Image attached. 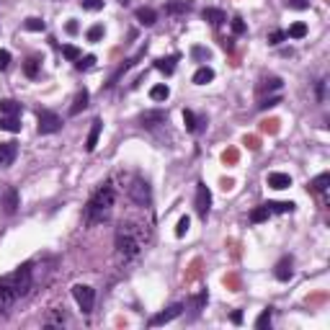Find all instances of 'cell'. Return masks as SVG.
I'll use <instances>...</instances> for the list:
<instances>
[{"label":"cell","mask_w":330,"mask_h":330,"mask_svg":"<svg viewBox=\"0 0 330 330\" xmlns=\"http://www.w3.org/2000/svg\"><path fill=\"white\" fill-rule=\"evenodd\" d=\"M266 183H268L271 188L281 191V188H289V186H292V176H289V173H268Z\"/></svg>","instance_id":"4fadbf2b"},{"label":"cell","mask_w":330,"mask_h":330,"mask_svg":"<svg viewBox=\"0 0 330 330\" xmlns=\"http://www.w3.org/2000/svg\"><path fill=\"white\" fill-rule=\"evenodd\" d=\"M16 155H18V147H16V142H0V165H3V168L13 165Z\"/></svg>","instance_id":"8fae6325"},{"label":"cell","mask_w":330,"mask_h":330,"mask_svg":"<svg viewBox=\"0 0 330 330\" xmlns=\"http://www.w3.org/2000/svg\"><path fill=\"white\" fill-rule=\"evenodd\" d=\"M134 16H137V21H140L142 26H152L155 21H157V13H155L152 8H137V13H134Z\"/></svg>","instance_id":"603a6c76"},{"label":"cell","mask_w":330,"mask_h":330,"mask_svg":"<svg viewBox=\"0 0 330 330\" xmlns=\"http://www.w3.org/2000/svg\"><path fill=\"white\" fill-rule=\"evenodd\" d=\"M232 323L240 325V323H243V312H232Z\"/></svg>","instance_id":"c3c4849f"},{"label":"cell","mask_w":330,"mask_h":330,"mask_svg":"<svg viewBox=\"0 0 330 330\" xmlns=\"http://www.w3.org/2000/svg\"><path fill=\"white\" fill-rule=\"evenodd\" d=\"M62 54L67 57V60H73V62H75V60H80V57H83V54H80V49H77V47H73V44H65V47H62Z\"/></svg>","instance_id":"d6a6232c"},{"label":"cell","mask_w":330,"mask_h":330,"mask_svg":"<svg viewBox=\"0 0 330 330\" xmlns=\"http://www.w3.org/2000/svg\"><path fill=\"white\" fill-rule=\"evenodd\" d=\"M140 248H142V243H140V237L134 235L132 224H121L119 232H116V253L124 260H129L140 253Z\"/></svg>","instance_id":"7a4b0ae2"},{"label":"cell","mask_w":330,"mask_h":330,"mask_svg":"<svg viewBox=\"0 0 330 330\" xmlns=\"http://www.w3.org/2000/svg\"><path fill=\"white\" fill-rule=\"evenodd\" d=\"M212 80H214V70H212V67H207V65L199 67V70L193 73V83H196V85H207Z\"/></svg>","instance_id":"7402d4cb"},{"label":"cell","mask_w":330,"mask_h":330,"mask_svg":"<svg viewBox=\"0 0 330 330\" xmlns=\"http://www.w3.org/2000/svg\"><path fill=\"white\" fill-rule=\"evenodd\" d=\"M16 294L13 292H10L8 287H5V284H0V315H5L8 310H10V307H13L16 304Z\"/></svg>","instance_id":"5bb4252c"},{"label":"cell","mask_w":330,"mask_h":330,"mask_svg":"<svg viewBox=\"0 0 330 330\" xmlns=\"http://www.w3.org/2000/svg\"><path fill=\"white\" fill-rule=\"evenodd\" d=\"M289 39H304L307 37V24H302V21H297V24H292L289 31H287Z\"/></svg>","instance_id":"83f0119b"},{"label":"cell","mask_w":330,"mask_h":330,"mask_svg":"<svg viewBox=\"0 0 330 330\" xmlns=\"http://www.w3.org/2000/svg\"><path fill=\"white\" fill-rule=\"evenodd\" d=\"M181 312H183V304H181V302H178V304H170L168 310H163V312H157V315L150 317V325H152V328L165 325V323H170V320H176Z\"/></svg>","instance_id":"ba28073f"},{"label":"cell","mask_w":330,"mask_h":330,"mask_svg":"<svg viewBox=\"0 0 330 330\" xmlns=\"http://www.w3.org/2000/svg\"><path fill=\"white\" fill-rule=\"evenodd\" d=\"M0 129L3 132H21V121H18V116H0Z\"/></svg>","instance_id":"d4e9b609"},{"label":"cell","mask_w":330,"mask_h":330,"mask_svg":"<svg viewBox=\"0 0 330 330\" xmlns=\"http://www.w3.org/2000/svg\"><path fill=\"white\" fill-rule=\"evenodd\" d=\"M183 124H186L188 132H199V129H201L199 121H196V116H193V111H183Z\"/></svg>","instance_id":"1f68e13d"},{"label":"cell","mask_w":330,"mask_h":330,"mask_svg":"<svg viewBox=\"0 0 330 330\" xmlns=\"http://www.w3.org/2000/svg\"><path fill=\"white\" fill-rule=\"evenodd\" d=\"M323 93H325V80L317 83V98H320V101H323Z\"/></svg>","instance_id":"7dc6e473"},{"label":"cell","mask_w":330,"mask_h":330,"mask_svg":"<svg viewBox=\"0 0 330 330\" xmlns=\"http://www.w3.org/2000/svg\"><path fill=\"white\" fill-rule=\"evenodd\" d=\"M101 129H104V121H101V119H93V124H90V132H88V140H85V150H88V152L96 150L98 137H101Z\"/></svg>","instance_id":"7c38bea8"},{"label":"cell","mask_w":330,"mask_h":330,"mask_svg":"<svg viewBox=\"0 0 330 330\" xmlns=\"http://www.w3.org/2000/svg\"><path fill=\"white\" fill-rule=\"evenodd\" d=\"M3 207H5V212L8 214H13L16 209H18V191L10 186L8 191H5V196H3Z\"/></svg>","instance_id":"44dd1931"},{"label":"cell","mask_w":330,"mask_h":330,"mask_svg":"<svg viewBox=\"0 0 330 330\" xmlns=\"http://www.w3.org/2000/svg\"><path fill=\"white\" fill-rule=\"evenodd\" d=\"M24 73H26L29 77H37V75H39V60H37V57H29V60H26Z\"/></svg>","instance_id":"4dcf8cb0"},{"label":"cell","mask_w":330,"mask_h":330,"mask_svg":"<svg viewBox=\"0 0 330 330\" xmlns=\"http://www.w3.org/2000/svg\"><path fill=\"white\" fill-rule=\"evenodd\" d=\"M129 196L137 201L140 207H150L152 196H150V186H147V181L134 178V181H132V186H129Z\"/></svg>","instance_id":"52a82bcc"},{"label":"cell","mask_w":330,"mask_h":330,"mask_svg":"<svg viewBox=\"0 0 330 330\" xmlns=\"http://www.w3.org/2000/svg\"><path fill=\"white\" fill-rule=\"evenodd\" d=\"M176 62H178V54H170V57H160V60L155 62V67L160 73H165V75H173L176 73Z\"/></svg>","instance_id":"ffe728a7"},{"label":"cell","mask_w":330,"mask_h":330,"mask_svg":"<svg viewBox=\"0 0 330 330\" xmlns=\"http://www.w3.org/2000/svg\"><path fill=\"white\" fill-rule=\"evenodd\" d=\"M271 217V212H268V207H266V204H260V207H256L253 212H250V222H266Z\"/></svg>","instance_id":"4316f807"},{"label":"cell","mask_w":330,"mask_h":330,"mask_svg":"<svg viewBox=\"0 0 330 330\" xmlns=\"http://www.w3.org/2000/svg\"><path fill=\"white\" fill-rule=\"evenodd\" d=\"M204 304H207V292H201V294H196V297H193V312H199Z\"/></svg>","instance_id":"7bdbcfd3"},{"label":"cell","mask_w":330,"mask_h":330,"mask_svg":"<svg viewBox=\"0 0 330 330\" xmlns=\"http://www.w3.org/2000/svg\"><path fill=\"white\" fill-rule=\"evenodd\" d=\"M39 134H54L62 129V119L54 111H39V124H37Z\"/></svg>","instance_id":"8992f818"},{"label":"cell","mask_w":330,"mask_h":330,"mask_svg":"<svg viewBox=\"0 0 330 330\" xmlns=\"http://www.w3.org/2000/svg\"><path fill=\"white\" fill-rule=\"evenodd\" d=\"M289 8H294V10H304V8H307V0H289Z\"/></svg>","instance_id":"bcb514c9"},{"label":"cell","mask_w":330,"mask_h":330,"mask_svg":"<svg viewBox=\"0 0 330 330\" xmlns=\"http://www.w3.org/2000/svg\"><path fill=\"white\" fill-rule=\"evenodd\" d=\"M193 8L191 0H170V3L165 5V13L170 16H178V13H188V10Z\"/></svg>","instance_id":"2e32d148"},{"label":"cell","mask_w":330,"mask_h":330,"mask_svg":"<svg viewBox=\"0 0 330 330\" xmlns=\"http://www.w3.org/2000/svg\"><path fill=\"white\" fill-rule=\"evenodd\" d=\"M83 8L85 10H101L104 8V0H83Z\"/></svg>","instance_id":"ee69618b"},{"label":"cell","mask_w":330,"mask_h":330,"mask_svg":"<svg viewBox=\"0 0 330 330\" xmlns=\"http://www.w3.org/2000/svg\"><path fill=\"white\" fill-rule=\"evenodd\" d=\"M10 65V52L8 49H0V70H5Z\"/></svg>","instance_id":"f6af8a7d"},{"label":"cell","mask_w":330,"mask_h":330,"mask_svg":"<svg viewBox=\"0 0 330 330\" xmlns=\"http://www.w3.org/2000/svg\"><path fill=\"white\" fill-rule=\"evenodd\" d=\"M328 186H330V173H320V176H317L312 183H310V191H315V193H325Z\"/></svg>","instance_id":"cb8c5ba5"},{"label":"cell","mask_w":330,"mask_h":330,"mask_svg":"<svg viewBox=\"0 0 330 330\" xmlns=\"http://www.w3.org/2000/svg\"><path fill=\"white\" fill-rule=\"evenodd\" d=\"M284 39H287V31H271V34H268V44H271V47L281 44Z\"/></svg>","instance_id":"ab89813d"},{"label":"cell","mask_w":330,"mask_h":330,"mask_svg":"<svg viewBox=\"0 0 330 330\" xmlns=\"http://www.w3.org/2000/svg\"><path fill=\"white\" fill-rule=\"evenodd\" d=\"M191 57H193V60H209L212 52H209L207 47H193V49H191Z\"/></svg>","instance_id":"f35d334b"},{"label":"cell","mask_w":330,"mask_h":330,"mask_svg":"<svg viewBox=\"0 0 330 330\" xmlns=\"http://www.w3.org/2000/svg\"><path fill=\"white\" fill-rule=\"evenodd\" d=\"M104 39V26L96 24V26H90L88 29V41H101Z\"/></svg>","instance_id":"836d02e7"},{"label":"cell","mask_w":330,"mask_h":330,"mask_svg":"<svg viewBox=\"0 0 330 330\" xmlns=\"http://www.w3.org/2000/svg\"><path fill=\"white\" fill-rule=\"evenodd\" d=\"M29 31H44V21L41 18H26V24H24Z\"/></svg>","instance_id":"b9f144b4"},{"label":"cell","mask_w":330,"mask_h":330,"mask_svg":"<svg viewBox=\"0 0 330 330\" xmlns=\"http://www.w3.org/2000/svg\"><path fill=\"white\" fill-rule=\"evenodd\" d=\"M188 227H191V220H188V217H181V220H178V227H176V235L183 237V235L188 232Z\"/></svg>","instance_id":"60d3db41"},{"label":"cell","mask_w":330,"mask_h":330,"mask_svg":"<svg viewBox=\"0 0 330 330\" xmlns=\"http://www.w3.org/2000/svg\"><path fill=\"white\" fill-rule=\"evenodd\" d=\"M279 88H281V77L271 75V77H263L256 90H258V96H266V93H271V90H279Z\"/></svg>","instance_id":"9a60e30c"},{"label":"cell","mask_w":330,"mask_h":330,"mask_svg":"<svg viewBox=\"0 0 330 330\" xmlns=\"http://www.w3.org/2000/svg\"><path fill=\"white\" fill-rule=\"evenodd\" d=\"M67 34H77V24H75V21H70V24H67Z\"/></svg>","instance_id":"681fc988"},{"label":"cell","mask_w":330,"mask_h":330,"mask_svg":"<svg viewBox=\"0 0 330 330\" xmlns=\"http://www.w3.org/2000/svg\"><path fill=\"white\" fill-rule=\"evenodd\" d=\"M276 104H281V98H279V96H268V98H260V104H258V109H260V111H266V109H271V106H276Z\"/></svg>","instance_id":"74e56055"},{"label":"cell","mask_w":330,"mask_h":330,"mask_svg":"<svg viewBox=\"0 0 330 330\" xmlns=\"http://www.w3.org/2000/svg\"><path fill=\"white\" fill-rule=\"evenodd\" d=\"M274 276H276L279 281H289V279L294 276V260H292L289 256H284V258L279 260V263H276Z\"/></svg>","instance_id":"30bf717a"},{"label":"cell","mask_w":330,"mask_h":330,"mask_svg":"<svg viewBox=\"0 0 330 330\" xmlns=\"http://www.w3.org/2000/svg\"><path fill=\"white\" fill-rule=\"evenodd\" d=\"M193 207H196V214L201 220H207V214L212 209V191L207 183H196V201H193Z\"/></svg>","instance_id":"5b68a950"},{"label":"cell","mask_w":330,"mask_h":330,"mask_svg":"<svg viewBox=\"0 0 330 330\" xmlns=\"http://www.w3.org/2000/svg\"><path fill=\"white\" fill-rule=\"evenodd\" d=\"M140 121H142V127L155 129V127H160V124L168 121V113L163 109H152V111H145L142 116H140Z\"/></svg>","instance_id":"9c48e42d"},{"label":"cell","mask_w":330,"mask_h":330,"mask_svg":"<svg viewBox=\"0 0 330 330\" xmlns=\"http://www.w3.org/2000/svg\"><path fill=\"white\" fill-rule=\"evenodd\" d=\"M271 325V310H263L258 315V320H256V328L258 330H263V328H268Z\"/></svg>","instance_id":"e575fe53"},{"label":"cell","mask_w":330,"mask_h":330,"mask_svg":"<svg viewBox=\"0 0 330 330\" xmlns=\"http://www.w3.org/2000/svg\"><path fill=\"white\" fill-rule=\"evenodd\" d=\"M168 96H170V88L168 85H152L150 88V98L152 101H168Z\"/></svg>","instance_id":"f1b7e54d"},{"label":"cell","mask_w":330,"mask_h":330,"mask_svg":"<svg viewBox=\"0 0 330 330\" xmlns=\"http://www.w3.org/2000/svg\"><path fill=\"white\" fill-rule=\"evenodd\" d=\"M75 67H77V70H93V67H96V57L93 54H85V57H80V60H75Z\"/></svg>","instance_id":"f546056e"},{"label":"cell","mask_w":330,"mask_h":330,"mask_svg":"<svg viewBox=\"0 0 330 330\" xmlns=\"http://www.w3.org/2000/svg\"><path fill=\"white\" fill-rule=\"evenodd\" d=\"M204 21H209V24H214V26H220V24H224L227 21V13L224 10H220V8H204Z\"/></svg>","instance_id":"d6986e66"},{"label":"cell","mask_w":330,"mask_h":330,"mask_svg":"<svg viewBox=\"0 0 330 330\" xmlns=\"http://www.w3.org/2000/svg\"><path fill=\"white\" fill-rule=\"evenodd\" d=\"M113 209V188L106 183L101 186L93 196H90L88 207H85V222L88 224H101L109 220V214Z\"/></svg>","instance_id":"6da1fadb"},{"label":"cell","mask_w":330,"mask_h":330,"mask_svg":"<svg viewBox=\"0 0 330 330\" xmlns=\"http://www.w3.org/2000/svg\"><path fill=\"white\" fill-rule=\"evenodd\" d=\"M230 24H232V31L237 34V37H243V34L248 31V26H245V21H243L240 16H235V18L230 21Z\"/></svg>","instance_id":"d590c367"},{"label":"cell","mask_w":330,"mask_h":330,"mask_svg":"<svg viewBox=\"0 0 330 330\" xmlns=\"http://www.w3.org/2000/svg\"><path fill=\"white\" fill-rule=\"evenodd\" d=\"M88 90L83 88V90H77L75 93V98H73V106H70V116H77V113H80L85 106H88Z\"/></svg>","instance_id":"e0dca14e"},{"label":"cell","mask_w":330,"mask_h":330,"mask_svg":"<svg viewBox=\"0 0 330 330\" xmlns=\"http://www.w3.org/2000/svg\"><path fill=\"white\" fill-rule=\"evenodd\" d=\"M21 113V104L13 98H3L0 101V116H18Z\"/></svg>","instance_id":"ac0fdd59"},{"label":"cell","mask_w":330,"mask_h":330,"mask_svg":"<svg viewBox=\"0 0 330 330\" xmlns=\"http://www.w3.org/2000/svg\"><path fill=\"white\" fill-rule=\"evenodd\" d=\"M268 212H279V214H287V212H294V204L292 201H266Z\"/></svg>","instance_id":"484cf974"},{"label":"cell","mask_w":330,"mask_h":330,"mask_svg":"<svg viewBox=\"0 0 330 330\" xmlns=\"http://www.w3.org/2000/svg\"><path fill=\"white\" fill-rule=\"evenodd\" d=\"M0 284H5V287L16 294V297H26L29 289H31V266L24 263L21 268H16L13 274H8L0 279Z\"/></svg>","instance_id":"3957f363"},{"label":"cell","mask_w":330,"mask_h":330,"mask_svg":"<svg viewBox=\"0 0 330 330\" xmlns=\"http://www.w3.org/2000/svg\"><path fill=\"white\" fill-rule=\"evenodd\" d=\"M65 323V312L62 310H57V312H52L47 320H44V325H62Z\"/></svg>","instance_id":"8d00e7d4"},{"label":"cell","mask_w":330,"mask_h":330,"mask_svg":"<svg viewBox=\"0 0 330 330\" xmlns=\"http://www.w3.org/2000/svg\"><path fill=\"white\" fill-rule=\"evenodd\" d=\"M73 297H75L77 304H80V310H83L85 315L93 312V299H96V294H93V289H90L88 284H75V287H73Z\"/></svg>","instance_id":"277c9868"}]
</instances>
